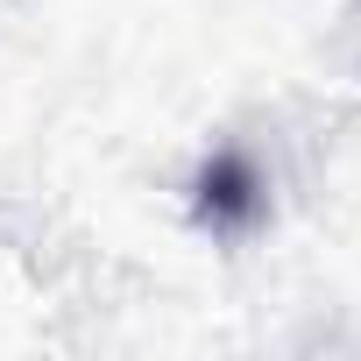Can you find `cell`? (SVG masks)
<instances>
[{
  "mask_svg": "<svg viewBox=\"0 0 361 361\" xmlns=\"http://www.w3.org/2000/svg\"><path fill=\"white\" fill-rule=\"evenodd\" d=\"M192 220L206 234H220V241H234V234H248L262 220V177H255V163L241 149L206 156V170L192 177Z\"/></svg>",
  "mask_w": 361,
  "mask_h": 361,
  "instance_id": "cell-1",
  "label": "cell"
}]
</instances>
